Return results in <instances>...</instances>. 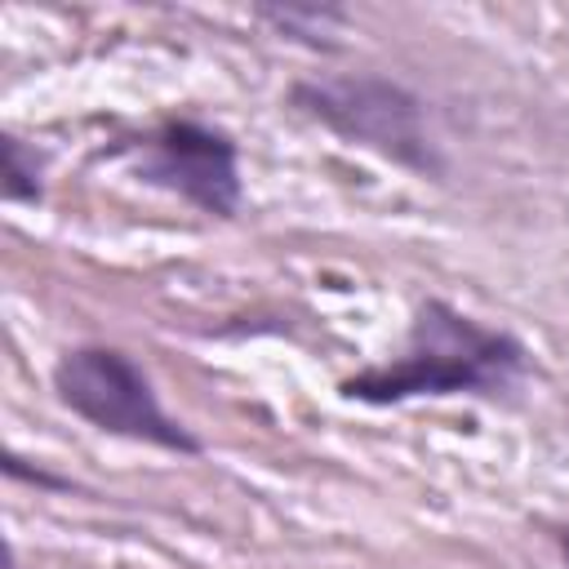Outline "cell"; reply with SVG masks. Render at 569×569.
Wrapping results in <instances>:
<instances>
[{
    "label": "cell",
    "mask_w": 569,
    "mask_h": 569,
    "mask_svg": "<svg viewBox=\"0 0 569 569\" xmlns=\"http://www.w3.org/2000/svg\"><path fill=\"white\" fill-rule=\"evenodd\" d=\"M529 356L507 329H489L467 311L427 298L413 316L400 356L342 382L347 400L360 405H405L422 396H498L511 391Z\"/></svg>",
    "instance_id": "obj_1"
},
{
    "label": "cell",
    "mask_w": 569,
    "mask_h": 569,
    "mask_svg": "<svg viewBox=\"0 0 569 569\" xmlns=\"http://www.w3.org/2000/svg\"><path fill=\"white\" fill-rule=\"evenodd\" d=\"M293 107H302L311 120L333 129L338 138L369 147L413 173H440L445 160L427 129V107L418 93L387 76H325V80H298Z\"/></svg>",
    "instance_id": "obj_2"
},
{
    "label": "cell",
    "mask_w": 569,
    "mask_h": 569,
    "mask_svg": "<svg viewBox=\"0 0 569 569\" xmlns=\"http://www.w3.org/2000/svg\"><path fill=\"white\" fill-rule=\"evenodd\" d=\"M53 391L76 418L107 436L160 445L173 453H200V440L164 413L151 378L120 347L84 342L62 351V360L53 365Z\"/></svg>",
    "instance_id": "obj_3"
},
{
    "label": "cell",
    "mask_w": 569,
    "mask_h": 569,
    "mask_svg": "<svg viewBox=\"0 0 569 569\" xmlns=\"http://www.w3.org/2000/svg\"><path fill=\"white\" fill-rule=\"evenodd\" d=\"M133 173L151 187L182 196L204 213L231 218L240 209L236 142L222 129L196 120H169L133 147Z\"/></svg>",
    "instance_id": "obj_4"
},
{
    "label": "cell",
    "mask_w": 569,
    "mask_h": 569,
    "mask_svg": "<svg viewBox=\"0 0 569 569\" xmlns=\"http://www.w3.org/2000/svg\"><path fill=\"white\" fill-rule=\"evenodd\" d=\"M0 156H4V169H0V191L9 204H36L44 196V156L36 147H27L22 138H4L0 142Z\"/></svg>",
    "instance_id": "obj_5"
},
{
    "label": "cell",
    "mask_w": 569,
    "mask_h": 569,
    "mask_svg": "<svg viewBox=\"0 0 569 569\" xmlns=\"http://www.w3.org/2000/svg\"><path fill=\"white\" fill-rule=\"evenodd\" d=\"M280 31L302 36L307 44H320V36H329V27L342 18L338 9H320V4H284V9H262Z\"/></svg>",
    "instance_id": "obj_6"
},
{
    "label": "cell",
    "mask_w": 569,
    "mask_h": 569,
    "mask_svg": "<svg viewBox=\"0 0 569 569\" xmlns=\"http://www.w3.org/2000/svg\"><path fill=\"white\" fill-rule=\"evenodd\" d=\"M560 556H565V569H569V529L560 533Z\"/></svg>",
    "instance_id": "obj_7"
}]
</instances>
